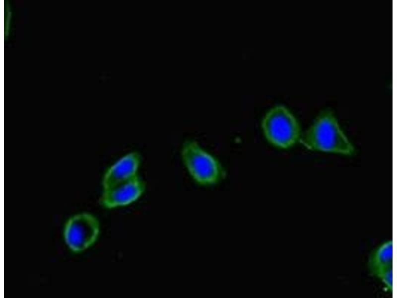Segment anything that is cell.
<instances>
[{
    "label": "cell",
    "instance_id": "cell-1",
    "mask_svg": "<svg viewBox=\"0 0 397 298\" xmlns=\"http://www.w3.org/2000/svg\"><path fill=\"white\" fill-rule=\"evenodd\" d=\"M300 142L311 150L351 155L354 148L340 128L337 121L329 110L322 111Z\"/></svg>",
    "mask_w": 397,
    "mask_h": 298
},
{
    "label": "cell",
    "instance_id": "cell-2",
    "mask_svg": "<svg viewBox=\"0 0 397 298\" xmlns=\"http://www.w3.org/2000/svg\"><path fill=\"white\" fill-rule=\"evenodd\" d=\"M264 133L272 144L282 148L294 145L301 138L299 123L292 113L283 106L271 109L262 123Z\"/></svg>",
    "mask_w": 397,
    "mask_h": 298
},
{
    "label": "cell",
    "instance_id": "cell-3",
    "mask_svg": "<svg viewBox=\"0 0 397 298\" xmlns=\"http://www.w3.org/2000/svg\"><path fill=\"white\" fill-rule=\"evenodd\" d=\"M182 156L190 173L199 184H214L224 176L220 164L193 141L183 144Z\"/></svg>",
    "mask_w": 397,
    "mask_h": 298
},
{
    "label": "cell",
    "instance_id": "cell-4",
    "mask_svg": "<svg viewBox=\"0 0 397 298\" xmlns=\"http://www.w3.org/2000/svg\"><path fill=\"white\" fill-rule=\"evenodd\" d=\"M99 228V222L93 216L88 214L76 215L71 218L66 225V241L73 251H83L96 240Z\"/></svg>",
    "mask_w": 397,
    "mask_h": 298
},
{
    "label": "cell",
    "instance_id": "cell-5",
    "mask_svg": "<svg viewBox=\"0 0 397 298\" xmlns=\"http://www.w3.org/2000/svg\"><path fill=\"white\" fill-rule=\"evenodd\" d=\"M145 188L144 182L136 174L124 182L103 190L101 204L107 208L128 205L136 201L142 194Z\"/></svg>",
    "mask_w": 397,
    "mask_h": 298
},
{
    "label": "cell",
    "instance_id": "cell-6",
    "mask_svg": "<svg viewBox=\"0 0 397 298\" xmlns=\"http://www.w3.org/2000/svg\"><path fill=\"white\" fill-rule=\"evenodd\" d=\"M139 163L140 156L136 152L122 157L105 172L102 180L103 190L124 182L137 174Z\"/></svg>",
    "mask_w": 397,
    "mask_h": 298
},
{
    "label": "cell",
    "instance_id": "cell-7",
    "mask_svg": "<svg viewBox=\"0 0 397 298\" xmlns=\"http://www.w3.org/2000/svg\"><path fill=\"white\" fill-rule=\"evenodd\" d=\"M393 241L388 240L376 248L368 260V268L372 275L377 276L386 268L393 266Z\"/></svg>",
    "mask_w": 397,
    "mask_h": 298
},
{
    "label": "cell",
    "instance_id": "cell-8",
    "mask_svg": "<svg viewBox=\"0 0 397 298\" xmlns=\"http://www.w3.org/2000/svg\"><path fill=\"white\" fill-rule=\"evenodd\" d=\"M379 278L385 288L389 291L393 290V266H391L380 272L377 276Z\"/></svg>",
    "mask_w": 397,
    "mask_h": 298
}]
</instances>
